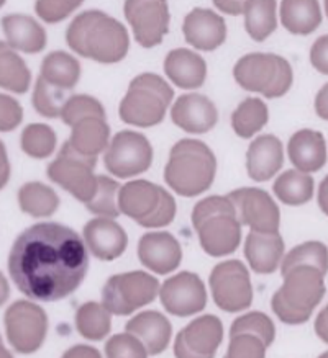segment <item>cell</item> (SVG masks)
<instances>
[{
    "mask_svg": "<svg viewBox=\"0 0 328 358\" xmlns=\"http://www.w3.org/2000/svg\"><path fill=\"white\" fill-rule=\"evenodd\" d=\"M105 355L107 358H148L143 343L128 332L109 338L105 343Z\"/></svg>",
    "mask_w": 328,
    "mask_h": 358,
    "instance_id": "obj_42",
    "label": "cell"
},
{
    "mask_svg": "<svg viewBox=\"0 0 328 358\" xmlns=\"http://www.w3.org/2000/svg\"><path fill=\"white\" fill-rule=\"evenodd\" d=\"M84 241L94 257L100 260L118 259L128 244L123 227L107 217H95L84 226Z\"/></svg>",
    "mask_w": 328,
    "mask_h": 358,
    "instance_id": "obj_21",
    "label": "cell"
},
{
    "mask_svg": "<svg viewBox=\"0 0 328 358\" xmlns=\"http://www.w3.org/2000/svg\"><path fill=\"white\" fill-rule=\"evenodd\" d=\"M245 28L254 41H264L276 30V2L273 0H252L245 2Z\"/></svg>",
    "mask_w": 328,
    "mask_h": 358,
    "instance_id": "obj_33",
    "label": "cell"
},
{
    "mask_svg": "<svg viewBox=\"0 0 328 358\" xmlns=\"http://www.w3.org/2000/svg\"><path fill=\"white\" fill-rule=\"evenodd\" d=\"M6 332L11 345L28 355L43 345L48 332L45 309L30 301H15L6 311Z\"/></svg>",
    "mask_w": 328,
    "mask_h": 358,
    "instance_id": "obj_12",
    "label": "cell"
},
{
    "mask_svg": "<svg viewBox=\"0 0 328 358\" xmlns=\"http://www.w3.org/2000/svg\"><path fill=\"white\" fill-rule=\"evenodd\" d=\"M228 200L235 208L240 224L254 232H279L281 213L271 196L259 188H240L231 192Z\"/></svg>",
    "mask_w": 328,
    "mask_h": 358,
    "instance_id": "obj_15",
    "label": "cell"
},
{
    "mask_svg": "<svg viewBox=\"0 0 328 358\" xmlns=\"http://www.w3.org/2000/svg\"><path fill=\"white\" fill-rule=\"evenodd\" d=\"M61 120L72 128L71 149L79 156L95 157L109 146L110 128L105 110L97 99L90 95H72L61 111Z\"/></svg>",
    "mask_w": 328,
    "mask_h": 358,
    "instance_id": "obj_5",
    "label": "cell"
},
{
    "mask_svg": "<svg viewBox=\"0 0 328 358\" xmlns=\"http://www.w3.org/2000/svg\"><path fill=\"white\" fill-rule=\"evenodd\" d=\"M240 334H248V336H253L259 338L264 343V347H271L274 342V337H276V329H274V324L271 319H269L264 313H250L245 314V316H240L235 319V322L231 324L230 329V337L240 336Z\"/></svg>",
    "mask_w": 328,
    "mask_h": 358,
    "instance_id": "obj_39",
    "label": "cell"
},
{
    "mask_svg": "<svg viewBox=\"0 0 328 358\" xmlns=\"http://www.w3.org/2000/svg\"><path fill=\"white\" fill-rule=\"evenodd\" d=\"M61 358H102L97 348L89 345H74L67 350Z\"/></svg>",
    "mask_w": 328,
    "mask_h": 358,
    "instance_id": "obj_47",
    "label": "cell"
},
{
    "mask_svg": "<svg viewBox=\"0 0 328 358\" xmlns=\"http://www.w3.org/2000/svg\"><path fill=\"white\" fill-rule=\"evenodd\" d=\"M4 6V0H0V7H2Z\"/></svg>",
    "mask_w": 328,
    "mask_h": 358,
    "instance_id": "obj_56",
    "label": "cell"
},
{
    "mask_svg": "<svg viewBox=\"0 0 328 358\" xmlns=\"http://www.w3.org/2000/svg\"><path fill=\"white\" fill-rule=\"evenodd\" d=\"M175 92L156 74H139L130 82L127 95L120 103V118L135 127L149 128L159 124L166 116Z\"/></svg>",
    "mask_w": 328,
    "mask_h": 358,
    "instance_id": "obj_7",
    "label": "cell"
},
{
    "mask_svg": "<svg viewBox=\"0 0 328 358\" xmlns=\"http://www.w3.org/2000/svg\"><path fill=\"white\" fill-rule=\"evenodd\" d=\"M194 224L202 249L212 257L235 252L241 241V224L228 196H209L194 206Z\"/></svg>",
    "mask_w": 328,
    "mask_h": 358,
    "instance_id": "obj_4",
    "label": "cell"
},
{
    "mask_svg": "<svg viewBox=\"0 0 328 358\" xmlns=\"http://www.w3.org/2000/svg\"><path fill=\"white\" fill-rule=\"evenodd\" d=\"M8 178H11V164H8L6 146L0 141V190L7 185Z\"/></svg>",
    "mask_w": 328,
    "mask_h": 358,
    "instance_id": "obj_48",
    "label": "cell"
},
{
    "mask_svg": "<svg viewBox=\"0 0 328 358\" xmlns=\"http://www.w3.org/2000/svg\"><path fill=\"white\" fill-rule=\"evenodd\" d=\"M284 285L274 293L271 306L286 324H303L325 296V275L313 267H296L282 273Z\"/></svg>",
    "mask_w": 328,
    "mask_h": 358,
    "instance_id": "obj_6",
    "label": "cell"
},
{
    "mask_svg": "<svg viewBox=\"0 0 328 358\" xmlns=\"http://www.w3.org/2000/svg\"><path fill=\"white\" fill-rule=\"evenodd\" d=\"M164 72L181 89H199L205 82L207 64L197 52L179 48L172 50L164 59Z\"/></svg>",
    "mask_w": 328,
    "mask_h": 358,
    "instance_id": "obj_27",
    "label": "cell"
},
{
    "mask_svg": "<svg viewBox=\"0 0 328 358\" xmlns=\"http://www.w3.org/2000/svg\"><path fill=\"white\" fill-rule=\"evenodd\" d=\"M8 296H11V288H8L7 278L4 277V273L0 272V306L7 301Z\"/></svg>",
    "mask_w": 328,
    "mask_h": 358,
    "instance_id": "obj_52",
    "label": "cell"
},
{
    "mask_svg": "<svg viewBox=\"0 0 328 358\" xmlns=\"http://www.w3.org/2000/svg\"><path fill=\"white\" fill-rule=\"evenodd\" d=\"M327 90H328V87L325 85L317 96V113L320 115L323 120L328 118V113H327Z\"/></svg>",
    "mask_w": 328,
    "mask_h": 358,
    "instance_id": "obj_51",
    "label": "cell"
},
{
    "mask_svg": "<svg viewBox=\"0 0 328 358\" xmlns=\"http://www.w3.org/2000/svg\"><path fill=\"white\" fill-rule=\"evenodd\" d=\"M235 80L245 90L257 92L266 99L287 94L292 85V67L284 57L266 52L246 55L235 64Z\"/></svg>",
    "mask_w": 328,
    "mask_h": 358,
    "instance_id": "obj_9",
    "label": "cell"
},
{
    "mask_svg": "<svg viewBox=\"0 0 328 358\" xmlns=\"http://www.w3.org/2000/svg\"><path fill=\"white\" fill-rule=\"evenodd\" d=\"M281 22L294 35H308L322 23L320 6L315 0H286L281 6Z\"/></svg>",
    "mask_w": 328,
    "mask_h": 358,
    "instance_id": "obj_29",
    "label": "cell"
},
{
    "mask_svg": "<svg viewBox=\"0 0 328 358\" xmlns=\"http://www.w3.org/2000/svg\"><path fill=\"white\" fill-rule=\"evenodd\" d=\"M66 41L77 55L104 64L122 61L130 48L127 28L100 10L77 15L67 28Z\"/></svg>",
    "mask_w": 328,
    "mask_h": 358,
    "instance_id": "obj_2",
    "label": "cell"
},
{
    "mask_svg": "<svg viewBox=\"0 0 328 358\" xmlns=\"http://www.w3.org/2000/svg\"><path fill=\"white\" fill-rule=\"evenodd\" d=\"M320 206H322V210H323V213H327V178L325 180L322 182V187H320Z\"/></svg>",
    "mask_w": 328,
    "mask_h": 358,
    "instance_id": "obj_53",
    "label": "cell"
},
{
    "mask_svg": "<svg viewBox=\"0 0 328 358\" xmlns=\"http://www.w3.org/2000/svg\"><path fill=\"white\" fill-rule=\"evenodd\" d=\"M296 267H313L322 275H327V245L312 241L294 248L281 260V272L286 273L287 270Z\"/></svg>",
    "mask_w": 328,
    "mask_h": 358,
    "instance_id": "obj_37",
    "label": "cell"
},
{
    "mask_svg": "<svg viewBox=\"0 0 328 358\" xmlns=\"http://www.w3.org/2000/svg\"><path fill=\"white\" fill-rule=\"evenodd\" d=\"M110 313L104 304L89 301L84 303L76 313V327L88 341H102L110 332Z\"/></svg>",
    "mask_w": 328,
    "mask_h": 358,
    "instance_id": "obj_36",
    "label": "cell"
},
{
    "mask_svg": "<svg viewBox=\"0 0 328 358\" xmlns=\"http://www.w3.org/2000/svg\"><path fill=\"white\" fill-rule=\"evenodd\" d=\"M138 259L154 273L166 275L179 267L182 249L170 232H146L138 243Z\"/></svg>",
    "mask_w": 328,
    "mask_h": 358,
    "instance_id": "obj_19",
    "label": "cell"
},
{
    "mask_svg": "<svg viewBox=\"0 0 328 358\" xmlns=\"http://www.w3.org/2000/svg\"><path fill=\"white\" fill-rule=\"evenodd\" d=\"M284 162L282 143L273 134H263L250 144L246 152V171L257 182H266L281 171Z\"/></svg>",
    "mask_w": 328,
    "mask_h": 358,
    "instance_id": "obj_24",
    "label": "cell"
},
{
    "mask_svg": "<svg viewBox=\"0 0 328 358\" xmlns=\"http://www.w3.org/2000/svg\"><path fill=\"white\" fill-rule=\"evenodd\" d=\"M128 334L143 343L148 355H159L170 345L172 327L170 319L158 311L139 313L127 322Z\"/></svg>",
    "mask_w": 328,
    "mask_h": 358,
    "instance_id": "obj_23",
    "label": "cell"
},
{
    "mask_svg": "<svg viewBox=\"0 0 328 358\" xmlns=\"http://www.w3.org/2000/svg\"><path fill=\"white\" fill-rule=\"evenodd\" d=\"M2 28L6 33L7 45L28 55H35L45 50L46 33L35 18L28 15H6L2 18Z\"/></svg>",
    "mask_w": 328,
    "mask_h": 358,
    "instance_id": "obj_28",
    "label": "cell"
},
{
    "mask_svg": "<svg viewBox=\"0 0 328 358\" xmlns=\"http://www.w3.org/2000/svg\"><path fill=\"white\" fill-rule=\"evenodd\" d=\"M0 358H13V357L11 355V352H8L7 348L4 347V343H2V338H0Z\"/></svg>",
    "mask_w": 328,
    "mask_h": 358,
    "instance_id": "obj_54",
    "label": "cell"
},
{
    "mask_svg": "<svg viewBox=\"0 0 328 358\" xmlns=\"http://www.w3.org/2000/svg\"><path fill=\"white\" fill-rule=\"evenodd\" d=\"M273 190L286 205H303L310 201L313 195V178L299 171H286L274 182Z\"/></svg>",
    "mask_w": 328,
    "mask_h": 358,
    "instance_id": "obj_34",
    "label": "cell"
},
{
    "mask_svg": "<svg viewBox=\"0 0 328 358\" xmlns=\"http://www.w3.org/2000/svg\"><path fill=\"white\" fill-rule=\"evenodd\" d=\"M32 74L25 61L7 43L0 41V87L15 94H25Z\"/></svg>",
    "mask_w": 328,
    "mask_h": 358,
    "instance_id": "obj_31",
    "label": "cell"
},
{
    "mask_svg": "<svg viewBox=\"0 0 328 358\" xmlns=\"http://www.w3.org/2000/svg\"><path fill=\"white\" fill-rule=\"evenodd\" d=\"M105 167L115 177L128 178L146 172L153 162V148L142 133L120 131L109 143Z\"/></svg>",
    "mask_w": 328,
    "mask_h": 358,
    "instance_id": "obj_14",
    "label": "cell"
},
{
    "mask_svg": "<svg viewBox=\"0 0 328 358\" xmlns=\"http://www.w3.org/2000/svg\"><path fill=\"white\" fill-rule=\"evenodd\" d=\"M327 313H328V309L325 308L320 314H318L317 322H315V331L318 334V337H320L325 343L328 342V336H327Z\"/></svg>",
    "mask_w": 328,
    "mask_h": 358,
    "instance_id": "obj_50",
    "label": "cell"
},
{
    "mask_svg": "<svg viewBox=\"0 0 328 358\" xmlns=\"http://www.w3.org/2000/svg\"><path fill=\"white\" fill-rule=\"evenodd\" d=\"M264 355H266V347L259 338L248 334H240L230 337L225 358H264Z\"/></svg>",
    "mask_w": 328,
    "mask_h": 358,
    "instance_id": "obj_43",
    "label": "cell"
},
{
    "mask_svg": "<svg viewBox=\"0 0 328 358\" xmlns=\"http://www.w3.org/2000/svg\"><path fill=\"white\" fill-rule=\"evenodd\" d=\"M18 205L22 211L35 217L51 216L60 206V198L51 187L41 182H28L18 190Z\"/></svg>",
    "mask_w": 328,
    "mask_h": 358,
    "instance_id": "obj_32",
    "label": "cell"
},
{
    "mask_svg": "<svg viewBox=\"0 0 328 358\" xmlns=\"http://www.w3.org/2000/svg\"><path fill=\"white\" fill-rule=\"evenodd\" d=\"M69 96V92L46 84L41 77H38L32 101L40 115L46 116V118H57V116H61V111Z\"/></svg>",
    "mask_w": 328,
    "mask_h": 358,
    "instance_id": "obj_40",
    "label": "cell"
},
{
    "mask_svg": "<svg viewBox=\"0 0 328 358\" xmlns=\"http://www.w3.org/2000/svg\"><path fill=\"white\" fill-rule=\"evenodd\" d=\"M289 159L299 172L307 173L317 172L327 164V143L322 133L313 129H301L287 144Z\"/></svg>",
    "mask_w": 328,
    "mask_h": 358,
    "instance_id": "obj_25",
    "label": "cell"
},
{
    "mask_svg": "<svg viewBox=\"0 0 328 358\" xmlns=\"http://www.w3.org/2000/svg\"><path fill=\"white\" fill-rule=\"evenodd\" d=\"M40 77L46 84L71 92L81 77V66L74 56L64 51H53L43 59Z\"/></svg>",
    "mask_w": 328,
    "mask_h": 358,
    "instance_id": "obj_30",
    "label": "cell"
},
{
    "mask_svg": "<svg viewBox=\"0 0 328 358\" xmlns=\"http://www.w3.org/2000/svg\"><path fill=\"white\" fill-rule=\"evenodd\" d=\"M158 293L164 309L172 316L187 317L207 306L205 285L199 275L191 272H181L168 278Z\"/></svg>",
    "mask_w": 328,
    "mask_h": 358,
    "instance_id": "obj_16",
    "label": "cell"
},
{
    "mask_svg": "<svg viewBox=\"0 0 328 358\" xmlns=\"http://www.w3.org/2000/svg\"><path fill=\"white\" fill-rule=\"evenodd\" d=\"M268 123V106L259 99H246L231 115V127L240 138H252Z\"/></svg>",
    "mask_w": 328,
    "mask_h": 358,
    "instance_id": "obj_35",
    "label": "cell"
},
{
    "mask_svg": "<svg viewBox=\"0 0 328 358\" xmlns=\"http://www.w3.org/2000/svg\"><path fill=\"white\" fill-rule=\"evenodd\" d=\"M318 358H328V353H323V355H320Z\"/></svg>",
    "mask_w": 328,
    "mask_h": 358,
    "instance_id": "obj_55",
    "label": "cell"
},
{
    "mask_svg": "<svg viewBox=\"0 0 328 358\" xmlns=\"http://www.w3.org/2000/svg\"><path fill=\"white\" fill-rule=\"evenodd\" d=\"M97 164L95 157H84L74 152L67 143L57 154V157L48 166V177L51 182L69 192L72 196L88 205L93 200L97 177L94 173V167Z\"/></svg>",
    "mask_w": 328,
    "mask_h": 358,
    "instance_id": "obj_11",
    "label": "cell"
},
{
    "mask_svg": "<svg viewBox=\"0 0 328 358\" xmlns=\"http://www.w3.org/2000/svg\"><path fill=\"white\" fill-rule=\"evenodd\" d=\"M215 7L228 15H241L245 8V2H231V0H215Z\"/></svg>",
    "mask_w": 328,
    "mask_h": 358,
    "instance_id": "obj_49",
    "label": "cell"
},
{
    "mask_svg": "<svg viewBox=\"0 0 328 358\" xmlns=\"http://www.w3.org/2000/svg\"><path fill=\"white\" fill-rule=\"evenodd\" d=\"M82 2L77 0H66V2H46V0H40L35 3V10L40 15L41 20L48 23H56L64 20L67 15H71L76 8L81 7Z\"/></svg>",
    "mask_w": 328,
    "mask_h": 358,
    "instance_id": "obj_44",
    "label": "cell"
},
{
    "mask_svg": "<svg viewBox=\"0 0 328 358\" xmlns=\"http://www.w3.org/2000/svg\"><path fill=\"white\" fill-rule=\"evenodd\" d=\"M186 41L197 50L214 51L226 38V25L220 15L209 8H194L182 25Z\"/></svg>",
    "mask_w": 328,
    "mask_h": 358,
    "instance_id": "obj_22",
    "label": "cell"
},
{
    "mask_svg": "<svg viewBox=\"0 0 328 358\" xmlns=\"http://www.w3.org/2000/svg\"><path fill=\"white\" fill-rule=\"evenodd\" d=\"M125 17L133 28L135 38L143 48L158 46L170 28V7L166 2L156 0H130L125 2Z\"/></svg>",
    "mask_w": 328,
    "mask_h": 358,
    "instance_id": "obj_18",
    "label": "cell"
},
{
    "mask_svg": "<svg viewBox=\"0 0 328 358\" xmlns=\"http://www.w3.org/2000/svg\"><path fill=\"white\" fill-rule=\"evenodd\" d=\"M224 338V324L214 314L194 319L177 334L176 358H214Z\"/></svg>",
    "mask_w": 328,
    "mask_h": 358,
    "instance_id": "obj_17",
    "label": "cell"
},
{
    "mask_svg": "<svg viewBox=\"0 0 328 358\" xmlns=\"http://www.w3.org/2000/svg\"><path fill=\"white\" fill-rule=\"evenodd\" d=\"M171 118L176 127L187 133L204 134L219 122V111L214 101L200 94H187L176 100L171 110Z\"/></svg>",
    "mask_w": 328,
    "mask_h": 358,
    "instance_id": "obj_20",
    "label": "cell"
},
{
    "mask_svg": "<svg viewBox=\"0 0 328 358\" xmlns=\"http://www.w3.org/2000/svg\"><path fill=\"white\" fill-rule=\"evenodd\" d=\"M118 211L143 227L171 224L176 216V201L163 187L148 180H133L118 188Z\"/></svg>",
    "mask_w": 328,
    "mask_h": 358,
    "instance_id": "obj_8",
    "label": "cell"
},
{
    "mask_svg": "<svg viewBox=\"0 0 328 358\" xmlns=\"http://www.w3.org/2000/svg\"><path fill=\"white\" fill-rule=\"evenodd\" d=\"M89 268L84 241L60 222H38L17 237L8 255V273L23 294L57 301L74 293Z\"/></svg>",
    "mask_w": 328,
    "mask_h": 358,
    "instance_id": "obj_1",
    "label": "cell"
},
{
    "mask_svg": "<svg viewBox=\"0 0 328 358\" xmlns=\"http://www.w3.org/2000/svg\"><path fill=\"white\" fill-rule=\"evenodd\" d=\"M217 172V159L205 143L181 139L171 149L164 180L182 196H197L209 190Z\"/></svg>",
    "mask_w": 328,
    "mask_h": 358,
    "instance_id": "obj_3",
    "label": "cell"
},
{
    "mask_svg": "<svg viewBox=\"0 0 328 358\" xmlns=\"http://www.w3.org/2000/svg\"><path fill=\"white\" fill-rule=\"evenodd\" d=\"M23 110L12 96L0 94V131H12L22 123Z\"/></svg>",
    "mask_w": 328,
    "mask_h": 358,
    "instance_id": "obj_45",
    "label": "cell"
},
{
    "mask_svg": "<svg viewBox=\"0 0 328 358\" xmlns=\"http://www.w3.org/2000/svg\"><path fill=\"white\" fill-rule=\"evenodd\" d=\"M118 183L109 178L107 176L97 177V187L95 193L88 205V210L99 217H107V220H115L120 215L117 206V192Z\"/></svg>",
    "mask_w": 328,
    "mask_h": 358,
    "instance_id": "obj_41",
    "label": "cell"
},
{
    "mask_svg": "<svg viewBox=\"0 0 328 358\" xmlns=\"http://www.w3.org/2000/svg\"><path fill=\"white\" fill-rule=\"evenodd\" d=\"M22 151L33 159L51 156L56 148V134L53 128L43 123H33L23 129L20 138Z\"/></svg>",
    "mask_w": 328,
    "mask_h": 358,
    "instance_id": "obj_38",
    "label": "cell"
},
{
    "mask_svg": "<svg viewBox=\"0 0 328 358\" xmlns=\"http://www.w3.org/2000/svg\"><path fill=\"white\" fill-rule=\"evenodd\" d=\"M327 55H328V36H320L315 41V45L312 46L310 51V61L313 67L322 74H327L328 72V61H327Z\"/></svg>",
    "mask_w": 328,
    "mask_h": 358,
    "instance_id": "obj_46",
    "label": "cell"
},
{
    "mask_svg": "<svg viewBox=\"0 0 328 358\" xmlns=\"http://www.w3.org/2000/svg\"><path fill=\"white\" fill-rule=\"evenodd\" d=\"M209 283L215 304L226 313L243 311L253 301L252 280L240 260H226L217 265Z\"/></svg>",
    "mask_w": 328,
    "mask_h": 358,
    "instance_id": "obj_13",
    "label": "cell"
},
{
    "mask_svg": "<svg viewBox=\"0 0 328 358\" xmlns=\"http://www.w3.org/2000/svg\"><path fill=\"white\" fill-rule=\"evenodd\" d=\"M159 282L146 272H128L110 277L102 289L104 308L115 316H130L156 298Z\"/></svg>",
    "mask_w": 328,
    "mask_h": 358,
    "instance_id": "obj_10",
    "label": "cell"
},
{
    "mask_svg": "<svg viewBox=\"0 0 328 358\" xmlns=\"http://www.w3.org/2000/svg\"><path fill=\"white\" fill-rule=\"evenodd\" d=\"M284 241L279 232L252 231L245 241V257L257 273H273L281 264Z\"/></svg>",
    "mask_w": 328,
    "mask_h": 358,
    "instance_id": "obj_26",
    "label": "cell"
}]
</instances>
